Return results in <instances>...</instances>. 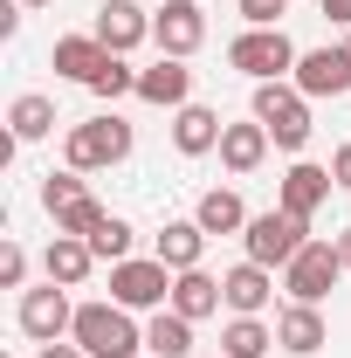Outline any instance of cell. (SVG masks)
Wrapping results in <instances>:
<instances>
[{"label": "cell", "mask_w": 351, "mask_h": 358, "mask_svg": "<svg viewBox=\"0 0 351 358\" xmlns=\"http://www.w3.org/2000/svg\"><path fill=\"white\" fill-rule=\"evenodd\" d=\"M14 324H21L35 345H62V338H69V324H76V303H69V289H62V282H42V289H21Z\"/></svg>", "instance_id": "ba28073f"}, {"label": "cell", "mask_w": 351, "mask_h": 358, "mask_svg": "<svg viewBox=\"0 0 351 358\" xmlns=\"http://www.w3.org/2000/svg\"><path fill=\"white\" fill-rule=\"evenodd\" d=\"M83 90H89V96H103V103H117V96H138V69L124 62V55H110V62H103V69H96Z\"/></svg>", "instance_id": "4316f807"}, {"label": "cell", "mask_w": 351, "mask_h": 358, "mask_svg": "<svg viewBox=\"0 0 351 358\" xmlns=\"http://www.w3.org/2000/svg\"><path fill=\"white\" fill-rule=\"evenodd\" d=\"M331 241H338V262H345V275H351V227H345V234H331Z\"/></svg>", "instance_id": "e575fe53"}, {"label": "cell", "mask_w": 351, "mask_h": 358, "mask_svg": "<svg viewBox=\"0 0 351 358\" xmlns=\"http://www.w3.org/2000/svg\"><path fill=\"white\" fill-rule=\"evenodd\" d=\"M268 145H275V138H268L262 117H248V124H227V131H220V166L241 179V173H255V166L268 159Z\"/></svg>", "instance_id": "e0dca14e"}, {"label": "cell", "mask_w": 351, "mask_h": 358, "mask_svg": "<svg viewBox=\"0 0 351 358\" xmlns=\"http://www.w3.org/2000/svg\"><path fill=\"white\" fill-rule=\"evenodd\" d=\"M275 345L289 358H310L331 345V324H324V310L317 303H289V310H275Z\"/></svg>", "instance_id": "5bb4252c"}, {"label": "cell", "mask_w": 351, "mask_h": 358, "mask_svg": "<svg viewBox=\"0 0 351 358\" xmlns=\"http://www.w3.org/2000/svg\"><path fill=\"white\" fill-rule=\"evenodd\" d=\"M255 117L268 124L275 152H303L310 145V96L296 83H255Z\"/></svg>", "instance_id": "5b68a950"}, {"label": "cell", "mask_w": 351, "mask_h": 358, "mask_svg": "<svg viewBox=\"0 0 351 358\" xmlns=\"http://www.w3.org/2000/svg\"><path fill=\"white\" fill-rule=\"evenodd\" d=\"M21 7H55V0H21Z\"/></svg>", "instance_id": "d590c367"}, {"label": "cell", "mask_w": 351, "mask_h": 358, "mask_svg": "<svg viewBox=\"0 0 351 358\" xmlns=\"http://www.w3.org/2000/svg\"><path fill=\"white\" fill-rule=\"evenodd\" d=\"M275 352V324H262V317H227L220 324V358H262Z\"/></svg>", "instance_id": "603a6c76"}, {"label": "cell", "mask_w": 351, "mask_h": 358, "mask_svg": "<svg viewBox=\"0 0 351 358\" xmlns=\"http://www.w3.org/2000/svg\"><path fill=\"white\" fill-rule=\"evenodd\" d=\"M338 275H345L338 241H303V255L282 268V289H289V303H324L338 289Z\"/></svg>", "instance_id": "52a82bcc"}, {"label": "cell", "mask_w": 351, "mask_h": 358, "mask_svg": "<svg viewBox=\"0 0 351 358\" xmlns=\"http://www.w3.org/2000/svg\"><path fill=\"white\" fill-rule=\"evenodd\" d=\"M96 227H103V207H96V200H83V207H69V214H62V221H55V234H96Z\"/></svg>", "instance_id": "f1b7e54d"}, {"label": "cell", "mask_w": 351, "mask_h": 358, "mask_svg": "<svg viewBox=\"0 0 351 358\" xmlns=\"http://www.w3.org/2000/svg\"><path fill=\"white\" fill-rule=\"evenodd\" d=\"M42 268H48V282H62V289H83L89 268H96V248H89L83 234H55V241L42 248Z\"/></svg>", "instance_id": "2e32d148"}, {"label": "cell", "mask_w": 351, "mask_h": 358, "mask_svg": "<svg viewBox=\"0 0 351 358\" xmlns=\"http://www.w3.org/2000/svg\"><path fill=\"white\" fill-rule=\"evenodd\" d=\"M331 166H310V159H296L289 173H282V193H275V207L282 214H296V221H317V207L331 200Z\"/></svg>", "instance_id": "7c38bea8"}, {"label": "cell", "mask_w": 351, "mask_h": 358, "mask_svg": "<svg viewBox=\"0 0 351 358\" xmlns=\"http://www.w3.org/2000/svg\"><path fill=\"white\" fill-rule=\"evenodd\" d=\"M303 241H310V221L282 214V207H268V214H255V221L241 227L248 262H262V268H289L296 255H303Z\"/></svg>", "instance_id": "277c9868"}, {"label": "cell", "mask_w": 351, "mask_h": 358, "mask_svg": "<svg viewBox=\"0 0 351 358\" xmlns=\"http://www.w3.org/2000/svg\"><path fill=\"white\" fill-rule=\"evenodd\" d=\"M296 55L303 48L289 42L282 28H248V35L227 42V69H241L248 83H289L296 76Z\"/></svg>", "instance_id": "3957f363"}, {"label": "cell", "mask_w": 351, "mask_h": 358, "mask_svg": "<svg viewBox=\"0 0 351 358\" xmlns=\"http://www.w3.org/2000/svg\"><path fill=\"white\" fill-rule=\"evenodd\" d=\"M193 221L207 227V234H241L255 214L241 207V193H234V186H207V193H200V207H193Z\"/></svg>", "instance_id": "7402d4cb"}, {"label": "cell", "mask_w": 351, "mask_h": 358, "mask_svg": "<svg viewBox=\"0 0 351 358\" xmlns=\"http://www.w3.org/2000/svg\"><path fill=\"white\" fill-rule=\"evenodd\" d=\"M110 303H124V310H166L173 303V268L159 262V255L110 262Z\"/></svg>", "instance_id": "8992f818"}, {"label": "cell", "mask_w": 351, "mask_h": 358, "mask_svg": "<svg viewBox=\"0 0 351 358\" xmlns=\"http://www.w3.org/2000/svg\"><path fill=\"white\" fill-rule=\"evenodd\" d=\"M89 248H96V262H131V221L103 214V227L89 234Z\"/></svg>", "instance_id": "83f0119b"}, {"label": "cell", "mask_w": 351, "mask_h": 358, "mask_svg": "<svg viewBox=\"0 0 351 358\" xmlns=\"http://www.w3.org/2000/svg\"><path fill=\"white\" fill-rule=\"evenodd\" d=\"M145 352L152 358H193V324L179 310H152V324H145Z\"/></svg>", "instance_id": "cb8c5ba5"}, {"label": "cell", "mask_w": 351, "mask_h": 358, "mask_svg": "<svg viewBox=\"0 0 351 358\" xmlns=\"http://www.w3.org/2000/svg\"><path fill=\"white\" fill-rule=\"evenodd\" d=\"M227 296H220V275H207V268H179L173 275V303L166 310H179L186 324H200V317H214Z\"/></svg>", "instance_id": "ac0fdd59"}, {"label": "cell", "mask_w": 351, "mask_h": 358, "mask_svg": "<svg viewBox=\"0 0 351 358\" xmlns=\"http://www.w3.org/2000/svg\"><path fill=\"white\" fill-rule=\"evenodd\" d=\"M7 131L21 138V145H35V138H48V131H55V103H48L42 90L14 96V110H7Z\"/></svg>", "instance_id": "d4e9b609"}, {"label": "cell", "mask_w": 351, "mask_h": 358, "mask_svg": "<svg viewBox=\"0 0 351 358\" xmlns=\"http://www.w3.org/2000/svg\"><path fill=\"white\" fill-rule=\"evenodd\" d=\"M207 241H214V234H207L200 221H166V227H159V248H152V255H159V262L179 275V268H200Z\"/></svg>", "instance_id": "ffe728a7"}, {"label": "cell", "mask_w": 351, "mask_h": 358, "mask_svg": "<svg viewBox=\"0 0 351 358\" xmlns=\"http://www.w3.org/2000/svg\"><path fill=\"white\" fill-rule=\"evenodd\" d=\"M35 358H89V352H83V345H76V338H62V345H42V352H35Z\"/></svg>", "instance_id": "836d02e7"}, {"label": "cell", "mask_w": 351, "mask_h": 358, "mask_svg": "<svg viewBox=\"0 0 351 358\" xmlns=\"http://www.w3.org/2000/svg\"><path fill=\"white\" fill-rule=\"evenodd\" d=\"M89 35L110 48V55H131L138 42H152V14H145L138 0H103V7H96V28H89Z\"/></svg>", "instance_id": "8fae6325"}, {"label": "cell", "mask_w": 351, "mask_h": 358, "mask_svg": "<svg viewBox=\"0 0 351 358\" xmlns=\"http://www.w3.org/2000/svg\"><path fill=\"white\" fill-rule=\"evenodd\" d=\"M89 200V179L76 173V166H62V173H48L42 179V207H48V221H62L69 207H83Z\"/></svg>", "instance_id": "484cf974"}, {"label": "cell", "mask_w": 351, "mask_h": 358, "mask_svg": "<svg viewBox=\"0 0 351 358\" xmlns=\"http://www.w3.org/2000/svg\"><path fill=\"white\" fill-rule=\"evenodd\" d=\"M234 7L248 28H282V14H289V0H234Z\"/></svg>", "instance_id": "f546056e"}, {"label": "cell", "mask_w": 351, "mask_h": 358, "mask_svg": "<svg viewBox=\"0 0 351 358\" xmlns=\"http://www.w3.org/2000/svg\"><path fill=\"white\" fill-rule=\"evenodd\" d=\"M331 179L351 193V145H338V152H331Z\"/></svg>", "instance_id": "1f68e13d"}, {"label": "cell", "mask_w": 351, "mask_h": 358, "mask_svg": "<svg viewBox=\"0 0 351 358\" xmlns=\"http://www.w3.org/2000/svg\"><path fill=\"white\" fill-rule=\"evenodd\" d=\"M62 159H69L76 173L124 166V159H131V124H124L117 110H96V117H83V124H69V138H62Z\"/></svg>", "instance_id": "7a4b0ae2"}, {"label": "cell", "mask_w": 351, "mask_h": 358, "mask_svg": "<svg viewBox=\"0 0 351 358\" xmlns=\"http://www.w3.org/2000/svg\"><path fill=\"white\" fill-rule=\"evenodd\" d=\"M289 83L303 90L310 103H317V96H345V90H351V55H345V48H303Z\"/></svg>", "instance_id": "30bf717a"}, {"label": "cell", "mask_w": 351, "mask_h": 358, "mask_svg": "<svg viewBox=\"0 0 351 358\" xmlns=\"http://www.w3.org/2000/svg\"><path fill=\"white\" fill-rule=\"evenodd\" d=\"M220 110H207V103H186V110H173V145L186 152V159H207V152H220Z\"/></svg>", "instance_id": "d6986e66"}, {"label": "cell", "mask_w": 351, "mask_h": 358, "mask_svg": "<svg viewBox=\"0 0 351 358\" xmlns=\"http://www.w3.org/2000/svg\"><path fill=\"white\" fill-rule=\"evenodd\" d=\"M69 338H76L89 358H138V352H145V331L131 324L124 303H76Z\"/></svg>", "instance_id": "6da1fadb"}, {"label": "cell", "mask_w": 351, "mask_h": 358, "mask_svg": "<svg viewBox=\"0 0 351 358\" xmlns=\"http://www.w3.org/2000/svg\"><path fill=\"white\" fill-rule=\"evenodd\" d=\"M48 62H55V76H69V83H89V76L110 62V48L96 42V35H62V42L48 48Z\"/></svg>", "instance_id": "44dd1931"}, {"label": "cell", "mask_w": 351, "mask_h": 358, "mask_svg": "<svg viewBox=\"0 0 351 358\" xmlns=\"http://www.w3.org/2000/svg\"><path fill=\"white\" fill-rule=\"evenodd\" d=\"M28 282V255H21V241H0V289H21Z\"/></svg>", "instance_id": "4dcf8cb0"}, {"label": "cell", "mask_w": 351, "mask_h": 358, "mask_svg": "<svg viewBox=\"0 0 351 358\" xmlns=\"http://www.w3.org/2000/svg\"><path fill=\"white\" fill-rule=\"evenodd\" d=\"M317 7H324V21H331V28H351V0H317Z\"/></svg>", "instance_id": "d6a6232c"}, {"label": "cell", "mask_w": 351, "mask_h": 358, "mask_svg": "<svg viewBox=\"0 0 351 358\" xmlns=\"http://www.w3.org/2000/svg\"><path fill=\"white\" fill-rule=\"evenodd\" d=\"M220 296H227V310H234V317H262L268 296H275V275H268L262 262H234L227 275H220Z\"/></svg>", "instance_id": "9a60e30c"}, {"label": "cell", "mask_w": 351, "mask_h": 358, "mask_svg": "<svg viewBox=\"0 0 351 358\" xmlns=\"http://www.w3.org/2000/svg\"><path fill=\"white\" fill-rule=\"evenodd\" d=\"M138 96L159 103V110H186V103H193V69H186L179 55H159L152 69H138Z\"/></svg>", "instance_id": "4fadbf2b"}, {"label": "cell", "mask_w": 351, "mask_h": 358, "mask_svg": "<svg viewBox=\"0 0 351 358\" xmlns=\"http://www.w3.org/2000/svg\"><path fill=\"white\" fill-rule=\"evenodd\" d=\"M152 42H159V55H193V48L207 42V14H200V0H166L159 14H152Z\"/></svg>", "instance_id": "9c48e42d"}, {"label": "cell", "mask_w": 351, "mask_h": 358, "mask_svg": "<svg viewBox=\"0 0 351 358\" xmlns=\"http://www.w3.org/2000/svg\"><path fill=\"white\" fill-rule=\"evenodd\" d=\"M338 48H345V55H351V28H345V42H338Z\"/></svg>", "instance_id": "8d00e7d4"}]
</instances>
